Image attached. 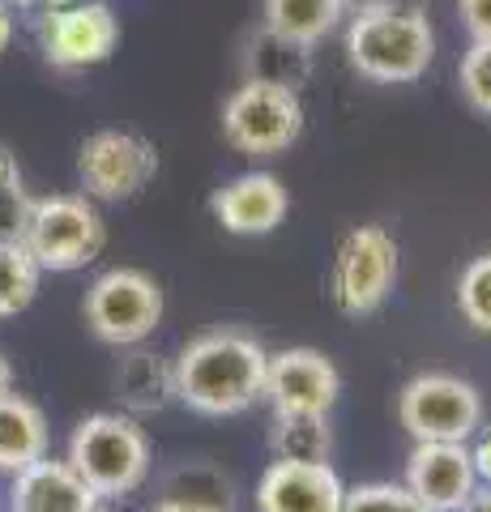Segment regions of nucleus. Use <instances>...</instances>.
Masks as SVG:
<instances>
[{
	"mask_svg": "<svg viewBox=\"0 0 491 512\" xmlns=\"http://www.w3.org/2000/svg\"><path fill=\"white\" fill-rule=\"evenodd\" d=\"M265 346L244 329H210L193 338L180 359L171 363L176 372V402L188 410L227 419L244 414L257 397H265Z\"/></svg>",
	"mask_w": 491,
	"mask_h": 512,
	"instance_id": "f257e3e1",
	"label": "nucleus"
},
{
	"mask_svg": "<svg viewBox=\"0 0 491 512\" xmlns=\"http://www.w3.org/2000/svg\"><path fill=\"white\" fill-rule=\"evenodd\" d=\"M346 60L380 86H410L432 69L436 30L415 9H372L346 22Z\"/></svg>",
	"mask_w": 491,
	"mask_h": 512,
	"instance_id": "f03ea898",
	"label": "nucleus"
},
{
	"mask_svg": "<svg viewBox=\"0 0 491 512\" xmlns=\"http://www.w3.org/2000/svg\"><path fill=\"white\" fill-rule=\"evenodd\" d=\"M69 466L86 478V487L107 495H129L150 474V440L124 414H90L69 436Z\"/></svg>",
	"mask_w": 491,
	"mask_h": 512,
	"instance_id": "7ed1b4c3",
	"label": "nucleus"
},
{
	"mask_svg": "<svg viewBox=\"0 0 491 512\" xmlns=\"http://www.w3.org/2000/svg\"><path fill=\"white\" fill-rule=\"evenodd\" d=\"M18 239L26 244V252L35 256L39 269H52V274H73V269L90 265L94 256L107 244V227L103 214L94 210V201L73 197V192H56V197H39L26 205L22 231Z\"/></svg>",
	"mask_w": 491,
	"mask_h": 512,
	"instance_id": "20e7f679",
	"label": "nucleus"
},
{
	"mask_svg": "<svg viewBox=\"0 0 491 512\" xmlns=\"http://www.w3.org/2000/svg\"><path fill=\"white\" fill-rule=\"evenodd\" d=\"M299 133H304V103L299 90L248 82L223 103V137L231 150L252 158H274L291 150Z\"/></svg>",
	"mask_w": 491,
	"mask_h": 512,
	"instance_id": "39448f33",
	"label": "nucleus"
},
{
	"mask_svg": "<svg viewBox=\"0 0 491 512\" xmlns=\"http://www.w3.org/2000/svg\"><path fill=\"white\" fill-rule=\"evenodd\" d=\"M86 325L107 346H137L163 320V286L146 269H107L86 291Z\"/></svg>",
	"mask_w": 491,
	"mask_h": 512,
	"instance_id": "423d86ee",
	"label": "nucleus"
},
{
	"mask_svg": "<svg viewBox=\"0 0 491 512\" xmlns=\"http://www.w3.org/2000/svg\"><path fill=\"white\" fill-rule=\"evenodd\" d=\"M398 282V239L376 222L346 231L334 256V303L342 316H372Z\"/></svg>",
	"mask_w": 491,
	"mask_h": 512,
	"instance_id": "0eeeda50",
	"label": "nucleus"
},
{
	"mask_svg": "<svg viewBox=\"0 0 491 512\" xmlns=\"http://www.w3.org/2000/svg\"><path fill=\"white\" fill-rule=\"evenodd\" d=\"M398 419L415 436V444L423 440L466 444L474 436V427L483 423V397L462 376L423 372L415 380H406V389L398 397Z\"/></svg>",
	"mask_w": 491,
	"mask_h": 512,
	"instance_id": "6e6552de",
	"label": "nucleus"
},
{
	"mask_svg": "<svg viewBox=\"0 0 491 512\" xmlns=\"http://www.w3.org/2000/svg\"><path fill=\"white\" fill-rule=\"evenodd\" d=\"M120 43V18L107 0H73L60 9H43L39 47L56 73H82L103 64Z\"/></svg>",
	"mask_w": 491,
	"mask_h": 512,
	"instance_id": "1a4fd4ad",
	"label": "nucleus"
},
{
	"mask_svg": "<svg viewBox=\"0 0 491 512\" xmlns=\"http://www.w3.org/2000/svg\"><path fill=\"white\" fill-rule=\"evenodd\" d=\"M77 175L90 201H129L158 175V150L137 133L103 128V133H90L77 150Z\"/></svg>",
	"mask_w": 491,
	"mask_h": 512,
	"instance_id": "9d476101",
	"label": "nucleus"
},
{
	"mask_svg": "<svg viewBox=\"0 0 491 512\" xmlns=\"http://www.w3.org/2000/svg\"><path fill=\"white\" fill-rule=\"evenodd\" d=\"M342 376L321 350L291 346L282 355H269L265 367V397L274 402V414H329L338 402Z\"/></svg>",
	"mask_w": 491,
	"mask_h": 512,
	"instance_id": "9b49d317",
	"label": "nucleus"
},
{
	"mask_svg": "<svg viewBox=\"0 0 491 512\" xmlns=\"http://www.w3.org/2000/svg\"><path fill=\"white\" fill-rule=\"evenodd\" d=\"M346 487L329 461H274L257 483V512H342Z\"/></svg>",
	"mask_w": 491,
	"mask_h": 512,
	"instance_id": "f8f14e48",
	"label": "nucleus"
},
{
	"mask_svg": "<svg viewBox=\"0 0 491 512\" xmlns=\"http://www.w3.org/2000/svg\"><path fill=\"white\" fill-rule=\"evenodd\" d=\"M479 474H474L470 448L453 440H423L406 461V487L432 512H457L462 500L474 491Z\"/></svg>",
	"mask_w": 491,
	"mask_h": 512,
	"instance_id": "ddd939ff",
	"label": "nucleus"
},
{
	"mask_svg": "<svg viewBox=\"0 0 491 512\" xmlns=\"http://www.w3.org/2000/svg\"><path fill=\"white\" fill-rule=\"evenodd\" d=\"M210 210L223 222V231H231V235H269L282 227V218L291 210V197L278 175L248 171L214 192Z\"/></svg>",
	"mask_w": 491,
	"mask_h": 512,
	"instance_id": "4468645a",
	"label": "nucleus"
},
{
	"mask_svg": "<svg viewBox=\"0 0 491 512\" xmlns=\"http://www.w3.org/2000/svg\"><path fill=\"white\" fill-rule=\"evenodd\" d=\"M94 504H99V495L86 487V478L69 461L39 457L13 474V491H9L13 512H90Z\"/></svg>",
	"mask_w": 491,
	"mask_h": 512,
	"instance_id": "2eb2a0df",
	"label": "nucleus"
},
{
	"mask_svg": "<svg viewBox=\"0 0 491 512\" xmlns=\"http://www.w3.org/2000/svg\"><path fill=\"white\" fill-rule=\"evenodd\" d=\"M39 457H47L43 410L13 389L0 393V474H18Z\"/></svg>",
	"mask_w": 491,
	"mask_h": 512,
	"instance_id": "dca6fc26",
	"label": "nucleus"
},
{
	"mask_svg": "<svg viewBox=\"0 0 491 512\" xmlns=\"http://www.w3.org/2000/svg\"><path fill=\"white\" fill-rule=\"evenodd\" d=\"M342 18V0H265L261 5V30L299 47H316L325 35H334Z\"/></svg>",
	"mask_w": 491,
	"mask_h": 512,
	"instance_id": "f3484780",
	"label": "nucleus"
},
{
	"mask_svg": "<svg viewBox=\"0 0 491 512\" xmlns=\"http://www.w3.org/2000/svg\"><path fill=\"white\" fill-rule=\"evenodd\" d=\"M116 389H120V402L133 414H158L176 402V372H171V363L150 355V350H133L116 372Z\"/></svg>",
	"mask_w": 491,
	"mask_h": 512,
	"instance_id": "a211bd4d",
	"label": "nucleus"
},
{
	"mask_svg": "<svg viewBox=\"0 0 491 512\" xmlns=\"http://www.w3.org/2000/svg\"><path fill=\"white\" fill-rule=\"evenodd\" d=\"M244 69H248V82L299 90L312 77V47H299V43H287V39L261 30L244 52Z\"/></svg>",
	"mask_w": 491,
	"mask_h": 512,
	"instance_id": "6ab92c4d",
	"label": "nucleus"
},
{
	"mask_svg": "<svg viewBox=\"0 0 491 512\" xmlns=\"http://www.w3.org/2000/svg\"><path fill=\"white\" fill-rule=\"evenodd\" d=\"M269 448L278 461H329V419L325 414H274V431H269Z\"/></svg>",
	"mask_w": 491,
	"mask_h": 512,
	"instance_id": "aec40b11",
	"label": "nucleus"
},
{
	"mask_svg": "<svg viewBox=\"0 0 491 512\" xmlns=\"http://www.w3.org/2000/svg\"><path fill=\"white\" fill-rule=\"evenodd\" d=\"M39 278L43 269L35 265L22 239L0 235V320L30 308V299L39 295Z\"/></svg>",
	"mask_w": 491,
	"mask_h": 512,
	"instance_id": "412c9836",
	"label": "nucleus"
},
{
	"mask_svg": "<svg viewBox=\"0 0 491 512\" xmlns=\"http://www.w3.org/2000/svg\"><path fill=\"white\" fill-rule=\"evenodd\" d=\"M457 308H462L466 325L479 333H491V252L474 256L457 278Z\"/></svg>",
	"mask_w": 491,
	"mask_h": 512,
	"instance_id": "4be33fe9",
	"label": "nucleus"
},
{
	"mask_svg": "<svg viewBox=\"0 0 491 512\" xmlns=\"http://www.w3.org/2000/svg\"><path fill=\"white\" fill-rule=\"evenodd\" d=\"M457 86L479 116H491V39H470L457 64Z\"/></svg>",
	"mask_w": 491,
	"mask_h": 512,
	"instance_id": "5701e85b",
	"label": "nucleus"
},
{
	"mask_svg": "<svg viewBox=\"0 0 491 512\" xmlns=\"http://www.w3.org/2000/svg\"><path fill=\"white\" fill-rule=\"evenodd\" d=\"M342 512H432L410 487L398 483H363L351 487L342 500Z\"/></svg>",
	"mask_w": 491,
	"mask_h": 512,
	"instance_id": "b1692460",
	"label": "nucleus"
},
{
	"mask_svg": "<svg viewBox=\"0 0 491 512\" xmlns=\"http://www.w3.org/2000/svg\"><path fill=\"white\" fill-rule=\"evenodd\" d=\"M26 205H30V197L22 188V167H18V158H13L9 146H0V235L18 239Z\"/></svg>",
	"mask_w": 491,
	"mask_h": 512,
	"instance_id": "393cba45",
	"label": "nucleus"
},
{
	"mask_svg": "<svg viewBox=\"0 0 491 512\" xmlns=\"http://www.w3.org/2000/svg\"><path fill=\"white\" fill-rule=\"evenodd\" d=\"M457 18L470 39H491V0H457Z\"/></svg>",
	"mask_w": 491,
	"mask_h": 512,
	"instance_id": "a878e982",
	"label": "nucleus"
},
{
	"mask_svg": "<svg viewBox=\"0 0 491 512\" xmlns=\"http://www.w3.org/2000/svg\"><path fill=\"white\" fill-rule=\"evenodd\" d=\"M150 512H227V504L205 500V495H167V500H158Z\"/></svg>",
	"mask_w": 491,
	"mask_h": 512,
	"instance_id": "bb28decb",
	"label": "nucleus"
},
{
	"mask_svg": "<svg viewBox=\"0 0 491 512\" xmlns=\"http://www.w3.org/2000/svg\"><path fill=\"white\" fill-rule=\"evenodd\" d=\"M470 461H474V474L483 478V483H491V427L483 431V440L474 444V453H470Z\"/></svg>",
	"mask_w": 491,
	"mask_h": 512,
	"instance_id": "cd10ccee",
	"label": "nucleus"
},
{
	"mask_svg": "<svg viewBox=\"0 0 491 512\" xmlns=\"http://www.w3.org/2000/svg\"><path fill=\"white\" fill-rule=\"evenodd\" d=\"M457 512H491V483H487V487H474Z\"/></svg>",
	"mask_w": 491,
	"mask_h": 512,
	"instance_id": "c85d7f7f",
	"label": "nucleus"
},
{
	"mask_svg": "<svg viewBox=\"0 0 491 512\" xmlns=\"http://www.w3.org/2000/svg\"><path fill=\"white\" fill-rule=\"evenodd\" d=\"M9 43H13V5L0 0V56L9 52Z\"/></svg>",
	"mask_w": 491,
	"mask_h": 512,
	"instance_id": "c756f323",
	"label": "nucleus"
},
{
	"mask_svg": "<svg viewBox=\"0 0 491 512\" xmlns=\"http://www.w3.org/2000/svg\"><path fill=\"white\" fill-rule=\"evenodd\" d=\"M393 0H342V13L355 18V13H372V9H389Z\"/></svg>",
	"mask_w": 491,
	"mask_h": 512,
	"instance_id": "7c9ffc66",
	"label": "nucleus"
},
{
	"mask_svg": "<svg viewBox=\"0 0 491 512\" xmlns=\"http://www.w3.org/2000/svg\"><path fill=\"white\" fill-rule=\"evenodd\" d=\"M9 389H13V367L5 355H0V393H9Z\"/></svg>",
	"mask_w": 491,
	"mask_h": 512,
	"instance_id": "2f4dec72",
	"label": "nucleus"
},
{
	"mask_svg": "<svg viewBox=\"0 0 491 512\" xmlns=\"http://www.w3.org/2000/svg\"><path fill=\"white\" fill-rule=\"evenodd\" d=\"M90 512H107V508H99V504H94V508H90Z\"/></svg>",
	"mask_w": 491,
	"mask_h": 512,
	"instance_id": "473e14b6",
	"label": "nucleus"
}]
</instances>
